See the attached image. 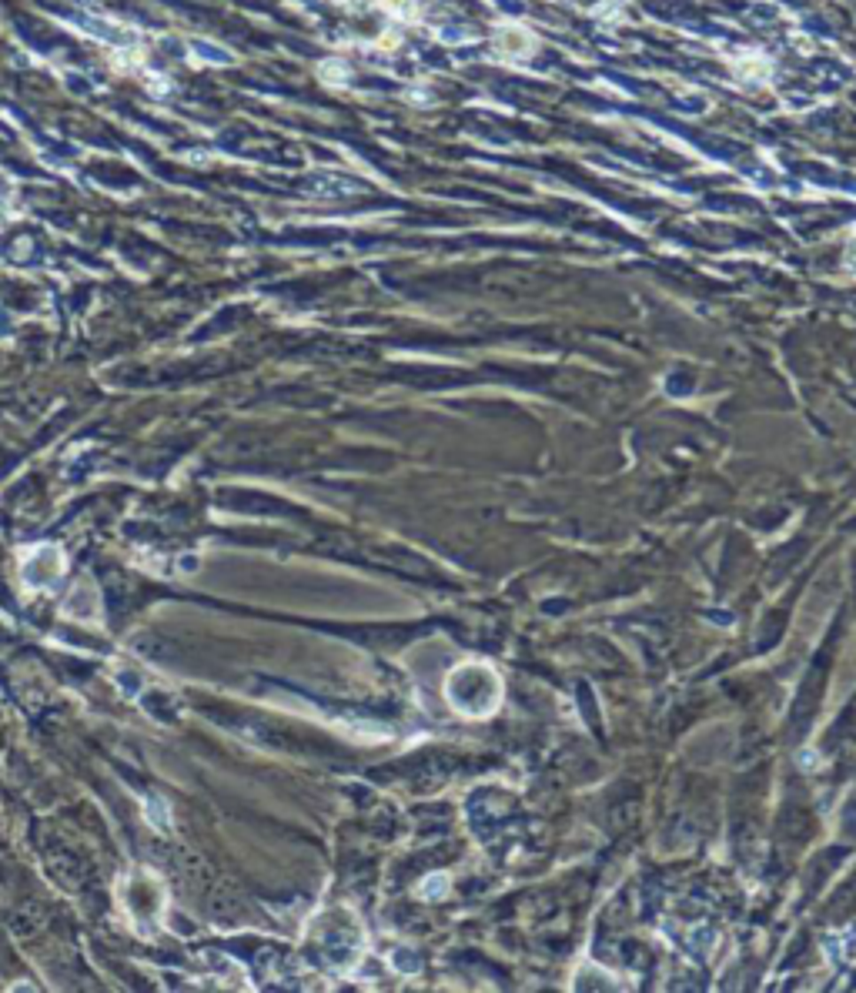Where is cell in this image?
<instances>
[{
    "mask_svg": "<svg viewBox=\"0 0 856 993\" xmlns=\"http://www.w3.org/2000/svg\"><path fill=\"white\" fill-rule=\"evenodd\" d=\"M60 572H64V556L54 545H37L24 558V582L34 589H47L50 582H58Z\"/></svg>",
    "mask_w": 856,
    "mask_h": 993,
    "instance_id": "6da1fadb",
    "label": "cell"
},
{
    "mask_svg": "<svg viewBox=\"0 0 856 993\" xmlns=\"http://www.w3.org/2000/svg\"><path fill=\"white\" fill-rule=\"evenodd\" d=\"M148 816H150V823H154V827H161V823L167 827V806L161 803V799H150V803H148Z\"/></svg>",
    "mask_w": 856,
    "mask_h": 993,
    "instance_id": "277c9868",
    "label": "cell"
},
{
    "mask_svg": "<svg viewBox=\"0 0 856 993\" xmlns=\"http://www.w3.org/2000/svg\"><path fill=\"white\" fill-rule=\"evenodd\" d=\"M496 47L505 54V58H532L536 54V47H539V37L532 34L528 27H522V24H498L496 30Z\"/></svg>",
    "mask_w": 856,
    "mask_h": 993,
    "instance_id": "7a4b0ae2",
    "label": "cell"
},
{
    "mask_svg": "<svg viewBox=\"0 0 856 993\" xmlns=\"http://www.w3.org/2000/svg\"><path fill=\"white\" fill-rule=\"evenodd\" d=\"M389 14L402 17V20H412V17L419 14V7H415V0H378Z\"/></svg>",
    "mask_w": 856,
    "mask_h": 993,
    "instance_id": "3957f363",
    "label": "cell"
}]
</instances>
